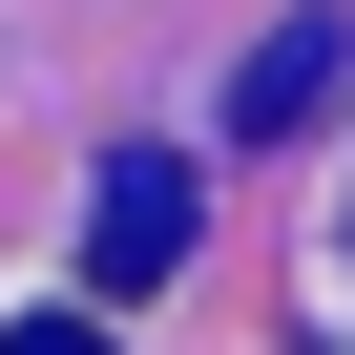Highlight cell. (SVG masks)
<instances>
[{
  "instance_id": "obj_2",
  "label": "cell",
  "mask_w": 355,
  "mask_h": 355,
  "mask_svg": "<svg viewBox=\"0 0 355 355\" xmlns=\"http://www.w3.org/2000/svg\"><path fill=\"white\" fill-rule=\"evenodd\" d=\"M334 84H355V21H272V42H251V63H230V125H251V146H272V125H313V105H334Z\"/></svg>"
},
{
  "instance_id": "obj_1",
  "label": "cell",
  "mask_w": 355,
  "mask_h": 355,
  "mask_svg": "<svg viewBox=\"0 0 355 355\" xmlns=\"http://www.w3.org/2000/svg\"><path fill=\"white\" fill-rule=\"evenodd\" d=\"M167 272H189V167H167V146H125L105 189H84V293L125 313V293H167Z\"/></svg>"
},
{
  "instance_id": "obj_3",
  "label": "cell",
  "mask_w": 355,
  "mask_h": 355,
  "mask_svg": "<svg viewBox=\"0 0 355 355\" xmlns=\"http://www.w3.org/2000/svg\"><path fill=\"white\" fill-rule=\"evenodd\" d=\"M0 355H105V313H21V334H0Z\"/></svg>"
}]
</instances>
